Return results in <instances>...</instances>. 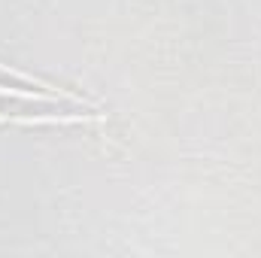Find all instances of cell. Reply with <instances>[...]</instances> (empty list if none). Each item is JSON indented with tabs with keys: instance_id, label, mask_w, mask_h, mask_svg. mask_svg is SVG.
Wrapping results in <instances>:
<instances>
[{
	"instance_id": "obj_1",
	"label": "cell",
	"mask_w": 261,
	"mask_h": 258,
	"mask_svg": "<svg viewBox=\"0 0 261 258\" xmlns=\"http://www.w3.org/2000/svg\"><path fill=\"white\" fill-rule=\"evenodd\" d=\"M0 97H15V100H34V104H58L67 100L55 91H34V88H15V85H0Z\"/></svg>"
}]
</instances>
